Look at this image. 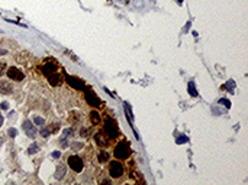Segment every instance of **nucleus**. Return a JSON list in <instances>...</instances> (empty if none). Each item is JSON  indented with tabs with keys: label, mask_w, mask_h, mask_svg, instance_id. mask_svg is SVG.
I'll return each instance as SVG.
<instances>
[{
	"label": "nucleus",
	"mask_w": 248,
	"mask_h": 185,
	"mask_svg": "<svg viewBox=\"0 0 248 185\" xmlns=\"http://www.w3.org/2000/svg\"><path fill=\"white\" fill-rule=\"evenodd\" d=\"M113 155L116 156V159H128L131 156V147H129L128 142L125 140H120L116 146H115V151H113Z\"/></svg>",
	"instance_id": "1"
},
{
	"label": "nucleus",
	"mask_w": 248,
	"mask_h": 185,
	"mask_svg": "<svg viewBox=\"0 0 248 185\" xmlns=\"http://www.w3.org/2000/svg\"><path fill=\"white\" fill-rule=\"evenodd\" d=\"M103 132L109 136V139H116L119 136V129H118V123L113 119H107L103 126Z\"/></svg>",
	"instance_id": "2"
},
{
	"label": "nucleus",
	"mask_w": 248,
	"mask_h": 185,
	"mask_svg": "<svg viewBox=\"0 0 248 185\" xmlns=\"http://www.w3.org/2000/svg\"><path fill=\"white\" fill-rule=\"evenodd\" d=\"M109 174L113 176V178L122 176V174H124V165H122V162H119V159L112 161L109 163Z\"/></svg>",
	"instance_id": "3"
},
{
	"label": "nucleus",
	"mask_w": 248,
	"mask_h": 185,
	"mask_svg": "<svg viewBox=\"0 0 248 185\" xmlns=\"http://www.w3.org/2000/svg\"><path fill=\"white\" fill-rule=\"evenodd\" d=\"M84 99H86V101L91 107H99V106H102L100 99H99L90 88H86V90H84Z\"/></svg>",
	"instance_id": "4"
},
{
	"label": "nucleus",
	"mask_w": 248,
	"mask_h": 185,
	"mask_svg": "<svg viewBox=\"0 0 248 185\" xmlns=\"http://www.w3.org/2000/svg\"><path fill=\"white\" fill-rule=\"evenodd\" d=\"M68 165H70V168H71L73 171L81 172V171H83V166H84V163H83V161H81L78 156L73 155V156L68 158Z\"/></svg>",
	"instance_id": "5"
},
{
	"label": "nucleus",
	"mask_w": 248,
	"mask_h": 185,
	"mask_svg": "<svg viewBox=\"0 0 248 185\" xmlns=\"http://www.w3.org/2000/svg\"><path fill=\"white\" fill-rule=\"evenodd\" d=\"M58 70V65L55 61H47L45 64H44L42 66H41V71H42L44 75H51V74H54V72H57Z\"/></svg>",
	"instance_id": "6"
},
{
	"label": "nucleus",
	"mask_w": 248,
	"mask_h": 185,
	"mask_svg": "<svg viewBox=\"0 0 248 185\" xmlns=\"http://www.w3.org/2000/svg\"><path fill=\"white\" fill-rule=\"evenodd\" d=\"M95 140H96V143H97L100 147H106L110 143L109 136H107V135H106L103 130H100V132L96 133V135H95Z\"/></svg>",
	"instance_id": "7"
},
{
	"label": "nucleus",
	"mask_w": 248,
	"mask_h": 185,
	"mask_svg": "<svg viewBox=\"0 0 248 185\" xmlns=\"http://www.w3.org/2000/svg\"><path fill=\"white\" fill-rule=\"evenodd\" d=\"M7 77L13 81H22L25 78L23 72L20 71V70H18L16 66H10L9 70H7Z\"/></svg>",
	"instance_id": "8"
},
{
	"label": "nucleus",
	"mask_w": 248,
	"mask_h": 185,
	"mask_svg": "<svg viewBox=\"0 0 248 185\" xmlns=\"http://www.w3.org/2000/svg\"><path fill=\"white\" fill-rule=\"evenodd\" d=\"M65 81H67L73 88H76V90H84V82H83L80 78H77V77L67 75L65 77Z\"/></svg>",
	"instance_id": "9"
},
{
	"label": "nucleus",
	"mask_w": 248,
	"mask_h": 185,
	"mask_svg": "<svg viewBox=\"0 0 248 185\" xmlns=\"http://www.w3.org/2000/svg\"><path fill=\"white\" fill-rule=\"evenodd\" d=\"M48 82L53 87H58L64 82V77H62V74H60V72L57 71V72H54V74H51V75H48Z\"/></svg>",
	"instance_id": "10"
},
{
	"label": "nucleus",
	"mask_w": 248,
	"mask_h": 185,
	"mask_svg": "<svg viewBox=\"0 0 248 185\" xmlns=\"http://www.w3.org/2000/svg\"><path fill=\"white\" fill-rule=\"evenodd\" d=\"M23 130L26 132V135H28L29 138H34L35 133H36L35 127L32 126V123H31L29 120H25V122H23Z\"/></svg>",
	"instance_id": "11"
},
{
	"label": "nucleus",
	"mask_w": 248,
	"mask_h": 185,
	"mask_svg": "<svg viewBox=\"0 0 248 185\" xmlns=\"http://www.w3.org/2000/svg\"><path fill=\"white\" fill-rule=\"evenodd\" d=\"M13 90V87L9 81H0V93L2 94H10Z\"/></svg>",
	"instance_id": "12"
},
{
	"label": "nucleus",
	"mask_w": 248,
	"mask_h": 185,
	"mask_svg": "<svg viewBox=\"0 0 248 185\" xmlns=\"http://www.w3.org/2000/svg\"><path fill=\"white\" fill-rule=\"evenodd\" d=\"M90 122H91V124H95V126L100 124V122H102L100 113H99V111H96V110H93V111L90 113Z\"/></svg>",
	"instance_id": "13"
},
{
	"label": "nucleus",
	"mask_w": 248,
	"mask_h": 185,
	"mask_svg": "<svg viewBox=\"0 0 248 185\" xmlns=\"http://www.w3.org/2000/svg\"><path fill=\"white\" fill-rule=\"evenodd\" d=\"M109 152L107 151H99V153H97V159H99V162L100 163H106V162H109Z\"/></svg>",
	"instance_id": "14"
},
{
	"label": "nucleus",
	"mask_w": 248,
	"mask_h": 185,
	"mask_svg": "<svg viewBox=\"0 0 248 185\" xmlns=\"http://www.w3.org/2000/svg\"><path fill=\"white\" fill-rule=\"evenodd\" d=\"M189 93H190L193 97H196V95H197V91H196V87H195V82H193V81H190V82H189Z\"/></svg>",
	"instance_id": "15"
},
{
	"label": "nucleus",
	"mask_w": 248,
	"mask_h": 185,
	"mask_svg": "<svg viewBox=\"0 0 248 185\" xmlns=\"http://www.w3.org/2000/svg\"><path fill=\"white\" fill-rule=\"evenodd\" d=\"M64 174H65V168H64V166H58L57 175H55V178H57V179H60L61 176H64Z\"/></svg>",
	"instance_id": "16"
},
{
	"label": "nucleus",
	"mask_w": 248,
	"mask_h": 185,
	"mask_svg": "<svg viewBox=\"0 0 248 185\" xmlns=\"http://www.w3.org/2000/svg\"><path fill=\"white\" fill-rule=\"evenodd\" d=\"M38 149H39L38 145H36V143H32V145L28 147V153H31V155H32V153H35L36 151H38Z\"/></svg>",
	"instance_id": "17"
},
{
	"label": "nucleus",
	"mask_w": 248,
	"mask_h": 185,
	"mask_svg": "<svg viewBox=\"0 0 248 185\" xmlns=\"http://www.w3.org/2000/svg\"><path fill=\"white\" fill-rule=\"evenodd\" d=\"M35 123L38 124V126H44V123H45V122H44L42 117H35Z\"/></svg>",
	"instance_id": "18"
},
{
	"label": "nucleus",
	"mask_w": 248,
	"mask_h": 185,
	"mask_svg": "<svg viewBox=\"0 0 248 185\" xmlns=\"http://www.w3.org/2000/svg\"><path fill=\"white\" fill-rule=\"evenodd\" d=\"M5 70H6V64H3V62H0V77L5 74Z\"/></svg>",
	"instance_id": "19"
},
{
	"label": "nucleus",
	"mask_w": 248,
	"mask_h": 185,
	"mask_svg": "<svg viewBox=\"0 0 248 185\" xmlns=\"http://www.w3.org/2000/svg\"><path fill=\"white\" fill-rule=\"evenodd\" d=\"M186 142H187L186 136H180V138H177V143H186Z\"/></svg>",
	"instance_id": "20"
},
{
	"label": "nucleus",
	"mask_w": 248,
	"mask_h": 185,
	"mask_svg": "<svg viewBox=\"0 0 248 185\" xmlns=\"http://www.w3.org/2000/svg\"><path fill=\"white\" fill-rule=\"evenodd\" d=\"M7 133H9V136H10V138H15V136L18 135V132H16L15 129H9V132H7Z\"/></svg>",
	"instance_id": "21"
},
{
	"label": "nucleus",
	"mask_w": 248,
	"mask_h": 185,
	"mask_svg": "<svg viewBox=\"0 0 248 185\" xmlns=\"http://www.w3.org/2000/svg\"><path fill=\"white\" fill-rule=\"evenodd\" d=\"M0 109H2V110H7V109H9V103H6V101H3V103L0 104Z\"/></svg>",
	"instance_id": "22"
},
{
	"label": "nucleus",
	"mask_w": 248,
	"mask_h": 185,
	"mask_svg": "<svg viewBox=\"0 0 248 185\" xmlns=\"http://www.w3.org/2000/svg\"><path fill=\"white\" fill-rule=\"evenodd\" d=\"M49 133H51V132H49V129H42V130H41V135H42V136H48V135H49Z\"/></svg>",
	"instance_id": "23"
},
{
	"label": "nucleus",
	"mask_w": 248,
	"mask_h": 185,
	"mask_svg": "<svg viewBox=\"0 0 248 185\" xmlns=\"http://www.w3.org/2000/svg\"><path fill=\"white\" fill-rule=\"evenodd\" d=\"M89 133H90V132H89V129H81V136H83V138H84V136H87Z\"/></svg>",
	"instance_id": "24"
},
{
	"label": "nucleus",
	"mask_w": 248,
	"mask_h": 185,
	"mask_svg": "<svg viewBox=\"0 0 248 185\" xmlns=\"http://www.w3.org/2000/svg\"><path fill=\"white\" fill-rule=\"evenodd\" d=\"M219 103H221V104H225L226 107H229V101H228V100H224V99H222V100L219 101Z\"/></svg>",
	"instance_id": "25"
},
{
	"label": "nucleus",
	"mask_w": 248,
	"mask_h": 185,
	"mask_svg": "<svg viewBox=\"0 0 248 185\" xmlns=\"http://www.w3.org/2000/svg\"><path fill=\"white\" fill-rule=\"evenodd\" d=\"M73 147L74 149H80V147H83V143H76V145H73Z\"/></svg>",
	"instance_id": "26"
},
{
	"label": "nucleus",
	"mask_w": 248,
	"mask_h": 185,
	"mask_svg": "<svg viewBox=\"0 0 248 185\" xmlns=\"http://www.w3.org/2000/svg\"><path fill=\"white\" fill-rule=\"evenodd\" d=\"M60 155H61L60 152H54V158H60Z\"/></svg>",
	"instance_id": "27"
},
{
	"label": "nucleus",
	"mask_w": 248,
	"mask_h": 185,
	"mask_svg": "<svg viewBox=\"0 0 248 185\" xmlns=\"http://www.w3.org/2000/svg\"><path fill=\"white\" fill-rule=\"evenodd\" d=\"M2 124H3V117L0 116V127H2Z\"/></svg>",
	"instance_id": "28"
},
{
	"label": "nucleus",
	"mask_w": 248,
	"mask_h": 185,
	"mask_svg": "<svg viewBox=\"0 0 248 185\" xmlns=\"http://www.w3.org/2000/svg\"><path fill=\"white\" fill-rule=\"evenodd\" d=\"M6 51H3V49H0V55H5Z\"/></svg>",
	"instance_id": "29"
}]
</instances>
